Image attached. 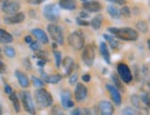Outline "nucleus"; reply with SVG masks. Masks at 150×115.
<instances>
[{
  "mask_svg": "<svg viewBox=\"0 0 150 115\" xmlns=\"http://www.w3.org/2000/svg\"><path fill=\"white\" fill-rule=\"evenodd\" d=\"M108 31L112 33L113 37L118 38L120 40L126 41V42H134L138 39V32L135 30L125 27V28H115L110 27Z\"/></svg>",
  "mask_w": 150,
  "mask_h": 115,
  "instance_id": "nucleus-1",
  "label": "nucleus"
},
{
  "mask_svg": "<svg viewBox=\"0 0 150 115\" xmlns=\"http://www.w3.org/2000/svg\"><path fill=\"white\" fill-rule=\"evenodd\" d=\"M35 99L40 108H49L54 102L53 96L43 87L38 88L35 91Z\"/></svg>",
  "mask_w": 150,
  "mask_h": 115,
  "instance_id": "nucleus-2",
  "label": "nucleus"
},
{
  "mask_svg": "<svg viewBox=\"0 0 150 115\" xmlns=\"http://www.w3.org/2000/svg\"><path fill=\"white\" fill-rule=\"evenodd\" d=\"M68 44L73 49L79 51L85 46V35L81 30H75L68 36Z\"/></svg>",
  "mask_w": 150,
  "mask_h": 115,
  "instance_id": "nucleus-3",
  "label": "nucleus"
},
{
  "mask_svg": "<svg viewBox=\"0 0 150 115\" xmlns=\"http://www.w3.org/2000/svg\"><path fill=\"white\" fill-rule=\"evenodd\" d=\"M42 14L48 21L57 22L60 18V9L54 4H48L43 8Z\"/></svg>",
  "mask_w": 150,
  "mask_h": 115,
  "instance_id": "nucleus-4",
  "label": "nucleus"
},
{
  "mask_svg": "<svg viewBox=\"0 0 150 115\" xmlns=\"http://www.w3.org/2000/svg\"><path fill=\"white\" fill-rule=\"evenodd\" d=\"M47 30L49 35L51 36L54 42L57 45H63L64 44V32L63 29L56 24H49L47 26Z\"/></svg>",
  "mask_w": 150,
  "mask_h": 115,
  "instance_id": "nucleus-5",
  "label": "nucleus"
},
{
  "mask_svg": "<svg viewBox=\"0 0 150 115\" xmlns=\"http://www.w3.org/2000/svg\"><path fill=\"white\" fill-rule=\"evenodd\" d=\"M117 72H118L119 78L122 82L125 84H129L133 81V74L131 72V69L125 63H119L117 66Z\"/></svg>",
  "mask_w": 150,
  "mask_h": 115,
  "instance_id": "nucleus-6",
  "label": "nucleus"
},
{
  "mask_svg": "<svg viewBox=\"0 0 150 115\" xmlns=\"http://www.w3.org/2000/svg\"><path fill=\"white\" fill-rule=\"evenodd\" d=\"M82 61L85 63V66L90 67L93 66L95 61V49L91 44H87L84 46L82 52Z\"/></svg>",
  "mask_w": 150,
  "mask_h": 115,
  "instance_id": "nucleus-7",
  "label": "nucleus"
},
{
  "mask_svg": "<svg viewBox=\"0 0 150 115\" xmlns=\"http://www.w3.org/2000/svg\"><path fill=\"white\" fill-rule=\"evenodd\" d=\"M21 9V4L17 1H12V0H6L3 2L1 5V10L6 15H14L18 13Z\"/></svg>",
  "mask_w": 150,
  "mask_h": 115,
  "instance_id": "nucleus-8",
  "label": "nucleus"
},
{
  "mask_svg": "<svg viewBox=\"0 0 150 115\" xmlns=\"http://www.w3.org/2000/svg\"><path fill=\"white\" fill-rule=\"evenodd\" d=\"M21 99H22V103H23L25 111H28L30 114L34 115L36 113V111H35V106L33 103V100H32L30 93L28 91L21 92Z\"/></svg>",
  "mask_w": 150,
  "mask_h": 115,
  "instance_id": "nucleus-9",
  "label": "nucleus"
},
{
  "mask_svg": "<svg viewBox=\"0 0 150 115\" xmlns=\"http://www.w3.org/2000/svg\"><path fill=\"white\" fill-rule=\"evenodd\" d=\"M74 96L76 101L81 102L83 101L85 99L87 98L88 96V88L82 83H77L76 88H75V92H74Z\"/></svg>",
  "mask_w": 150,
  "mask_h": 115,
  "instance_id": "nucleus-10",
  "label": "nucleus"
},
{
  "mask_svg": "<svg viewBox=\"0 0 150 115\" xmlns=\"http://www.w3.org/2000/svg\"><path fill=\"white\" fill-rule=\"evenodd\" d=\"M62 66L64 69V76L71 75L75 67L74 59L70 56H66L62 61Z\"/></svg>",
  "mask_w": 150,
  "mask_h": 115,
  "instance_id": "nucleus-11",
  "label": "nucleus"
},
{
  "mask_svg": "<svg viewBox=\"0 0 150 115\" xmlns=\"http://www.w3.org/2000/svg\"><path fill=\"white\" fill-rule=\"evenodd\" d=\"M106 88L108 89V91L110 95V98H112L115 105L120 106L122 104V96L120 94L119 89H117L113 85H110V84H107Z\"/></svg>",
  "mask_w": 150,
  "mask_h": 115,
  "instance_id": "nucleus-12",
  "label": "nucleus"
},
{
  "mask_svg": "<svg viewBox=\"0 0 150 115\" xmlns=\"http://www.w3.org/2000/svg\"><path fill=\"white\" fill-rule=\"evenodd\" d=\"M99 111L100 115H113L114 107L108 100H101L99 104Z\"/></svg>",
  "mask_w": 150,
  "mask_h": 115,
  "instance_id": "nucleus-13",
  "label": "nucleus"
},
{
  "mask_svg": "<svg viewBox=\"0 0 150 115\" xmlns=\"http://www.w3.org/2000/svg\"><path fill=\"white\" fill-rule=\"evenodd\" d=\"M82 7L87 12H94V13L100 12L102 8L101 4L96 0H88V1L83 3Z\"/></svg>",
  "mask_w": 150,
  "mask_h": 115,
  "instance_id": "nucleus-14",
  "label": "nucleus"
},
{
  "mask_svg": "<svg viewBox=\"0 0 150 115\" xmlns=\"http://www.w3.org/2000/svg\"><path fill=\"white\" fill-rule=\"evenodd\" d=\"M25 20V15L23 12H18L14 15H10L8 17H5L4 21L8 25H13V24H18L23 22Z\"/></svg>",
  "mask_w": 150,
  "mask_h": 115,
  "instance_id": "nucleus-15",
  "label": "nucleus"
},
{
  "mask_svg": "<svg viewBox=\"0 0 150 115\" xmlns=\"http://www.w3.org/2000/svg\"><path fill=\"white\" fill-rule=\"evenodd\" d=\"M61 101L64 109H70L74 107V101L71 99V92L69 90H64L61 95Z\"/></svg>",
  "mask_w": 150,
  "mask_h": 115,
  "instance_id": "nucleus-16",
  "label": "nucleus"
},
{
  "mask_svg": "<svg viewBox=\"0 0 150 115\" xmlns=\"http://www.w3.org/2000/svg\"><path fill=\"white\" fill-rule=\"evenodd\" d=\"M15 75L19 83V85H21L23 88L30 87V79L28 78L27 75L25 73H23L22 71H21V70H16Z\"/></svg>",
  "mask_w": 150,
  "mask_h": 115,
  "instance_id": "nucleus-17",
  "label": "nucleus"
},
{
  "mask_svg": "<svg viewBox=\"0 0 150 115\" xmlns=\"http://www.w3.org/2000/svg\"><path fill=\"white\" fill-rule=\"evenodd\" d=\"M31 33L35 36V38L40 42L43 44H47L49 42V38L47 34L45 33L42 29H33L31 30Z\"/></svg>",
  "mask_w": 150,
  "mask_h": 115,
  "instance_id": "nucleus-18",
  "label": "nucleus"
},
{
  "mask_svg": "<svg viewBox=\"0 0 150 115\" xmlns=\"http://www.w3.org/2000/svg\"><path fill=\"white\" fill-rule=\"evenodd\" d=\"M100 53L101 56L103 57V59L105 60V62L108 63V65H110V54L106 42H101L100 43Z\"/></svg>",
  "mask_w": 150,
  "mask_h": 115,
  "instance_id": "nucleus-19",
  "label": "nucleus"
},
{
  "mask_svg": "<svg viewBox=\"0 0 150 115\" xmlns=\"http://www.w3.org/2000/svg\"><path fill=\"white\" fill-rule=\"evenodd\" d=\"M60 8L66 10H75L76 8V0H59Z\"/></svg>",
  "mask_w": 150,
  "mask_h": 115,
  "instance_id": "nucleus-20",
  "label": "nucleus"
},
{
  "mask_svg": "<svg viewBox=\"0 0 150 115\" xmlns=\"http://www.w3.org/2000/svg\"><path fill=\"white\" fill-rule=\"evenodd\" d=\"M131 101H132V104L134 105V108H136L137 110L139 111H146V107L144 105V103H143V101L141 100V98L140 96L138 95H133L131 97Z\"/></svg>",
  "mask_w": 150,
  "mask_h": 115,
  "instance_id": "nucleus-21",
  "label": "nucleus"
},
{
  "mask_svg": "<svg viewBox=\"0 0 150 115\" xmlns=\"http://www.w3.org/2000/svg\"><path fill=\"white\" fill-rule=\"evenodd\" d=\"M12 41H13L12 35L9 32H8L6 30L0 29V43L8 44V43L12 42Z\"/></svg>",
  "mask_w": 150,
  "mask_h": 115,
  "instance_id": "nucleus-22",
  "label": "nucleus"
},
{
  "mask_svg": "<svg viewBox=\"0 0 150 115\" xmlns=\"http://www.w3.org/2000/svg\"><path fill=\"white\" fill-rule=\"evenodd\" d=\"M102 22H103V16L101 14H98L96 15L92 20L90 21V26L92 27L94 30H100L101 25H102Z\"/></svg>",
  "mask_w": 150,
  "mask_h": 115,
  "instance_id": "nucleus-23",
  "label": "nucleus"
},
{
  "mask_svg": "<svg viewBox=\"0 0 150 115\" xmlns=\"http://www.w3.org/2000/svg\"><path fill=\"white\" fill-rule=\"evenodd\" d=\"M107 12L108 14L112 17V18H116V20H118V18H121V12H120V9L118 8H116L115 6H112V5H110L108 6L107 8Z\"/></svg>",
  "mask_w": 150,
  "mask_h": 115,
  "instance_id": "nucleus-24",
  "label": "nucleus"
},
{
  "mask_svg": "<svg viewBox=\"0 0 150 115\" xmlns=\"http://www.w3.org/2000/svg\"><path fill=\"white\" fill-rule=\"evenodd\" d=\"M63 78V76L60 74H54V75H47L46 78L44 80L47 83H50V84H57L59 83Z\"/></svg>",
  "mask_w": 150,
  "mask_h": 115,
  "instance_id": "nucleus-25",
  "label": "nucleus"
},
{
  "mask_svg": "<svg viewBox=\"0 0 150 115\" xmlns=\"http://www.w3.org/2000/svg\"><path fill=\"white\" fill-rule=\"evenodd\" d=\"M9 99L12 102L13 107H14V109H15V111L19 112V111H21V105H19V100H18L17 94L15 92H12L9 95Z\"/></svg>",
  "mask_w": 150,
  "mask_h": 115,
  "instance_id": "nucleus-26",
  "label": "nucleus"
},
{
  "mask_svg": "<svg viewBox=\"0 0 150 115\" xmlns=\"http://www.w3.org/2000/svg\"><path fill=\"white\" fill-rule=\"evenodd\" d=\"M103 38L105 39L106 41H108L109 44H110V46L112 47L113 50H117L119 47V42H117L115 39H114V37L112 35H108V34H103Z\"/></svg>",
  "mask_w": 150,
  "mask_h": 115,
  "instance_id": "nucleus-27",
  "label": "nucleus"
},
{
  "mask_svg": "<svg viewBox=\"0 0 150 115\" xmlns=\"http://www.w3.org/2000/svg\"><path fill=\"white\" fill-rule=\"evenodd\" d=\"M112 80L114 83V87L117 89H119V90H121V91H125V87H123V85H122V81L118 76V75L112 74Z\"/></svg>",
  "mask_w": 150,
  "mask_h": 115,
  "instance_id": "nucleus-28",
  "label": "nucleus"
},
{
  "mask_svg": "<svg viewBox=\"0 0 150 115\" xmlns=\"http://www.w3.org/2000/svg\"><path fill=\"white\" fill-rule=\"evenodd\" d=\"M53 53H54V60H55V66L57 68H60L61 65H62V54L61 52L57 50H53Z\"/></svg>",
  "mask_w": 150,
  "mask_h": 115,
  "instance_id": "nucleus-29",
  "label": "nucleus"
},
{
  "mask_svg": "<svg viewBox=\"0 0 150 115\" xmlns=\"http://www.w3.org/2000/svg\"><path fill=\"white\" fill-rule=\"evenodd\" d=\"M35 58H38L39 60H43L45 62H48L49 59H48V55H47V53L44 52L42 50H39L37 52H35Z\"/></svg>",
  "mask_w": 150,
  "mask_h": 115,
  "instance_id": "nucleus-30",
  "label": "nucleus"
},
{
  "mask_svg": "<svg viewBox=\"0 0 150 115\" xmlns=\"http://www.w3.org/2000/svg\"><path fill=\"white\" fill-rule=\"evenodd\" d=\"M136 28H137L138 30H140L141 32L143 33H146L147 32L148 30V26H147V23L145 20H140L136 23Z\"/></svg>",
  "mask_w": 150,
  "mask_h": 115,
  "instance_id": "nucleus-31",
  "label": "nucleus"
},
{
  "mask_svg": "<svg viewBox=\"0 0 150 115\" xmlns=\"http://www.w3.org/2000/svg\"><path fill=\"white\" fill-rule=\"evenodd\" d=\"M4 53L6 56L9 57V58H13V57H15V55H16L15 49L11 46H6L4 48Z\"/></svg>",
  "mask_w": 150,
  "mask_h": 115,
  "instance_id": "nucleus-32",
  "label": "nucleus"
},
{
  "mask_svg": "<svg viewBox=\"0 0 150 115\" xmlns=\"http://www.w3.org/2000/svg\"><path fill=\"white\" fill-rule=\"evenodd\" d=\"M141 100L143 101V103H144V105L147 108V109H150V96L148 93H143L141 96Z\"/></svg>",
  "mask_w": 150,
  "mask_h": 115,
  "instance_id": "nucleus-33",
  "label": "nucleus"
},
{
  "mask_svg": "<svg viewBox=\"0 0 150 115\" xmlns=\"http://www.w3.org/2000/svg\"><path fill=\"white\" fill-rule=\"evenodd\" d=\"M31 79H32V82H33V85L35 87L40 88V87H42L44 86V81L42 78H37V76L32 75Z\"/></svg>",
  "mask_w": 150,
  "mask_h": 115,
  "instance_id": "nucleus-34",
  "label": "nucleus"
},
{
  "mask_svg": "<svg viewBox=\"0 0 150 115\" xmlns=\"http://www.w3.org/2000/svg\"><path fill=\"white\" fill-rule=\"evenodd\" d=\"M120 12H121V15L125 17V18L131 17V14H132L131 10H130L129 7H127V6H123V7L122 8V9L120 10Z\"/></svg>",
  "mask_w": 150,
  "mask_h": 115,
  "instance_id": "nucleus-35",
  "label": "nucleus"
},
{
  "mask_svg": "<svg viewBox=\"0 0 150 115\" xmlns=\"http://www.w3.org/2000/svg\"><path fill=\"white\" fill-rule=\"evenodd\" d=\"M76 23L78 25V26H89L90 25V22L87 21L86 20H83V18H76Z\"/></svg>",
  "mask_w": 150,
  "mask_h": 115,
  "instance_id": "nucleus-36",
  "label": "nucleus"
},
{
  "mask_svg": "<svg viewBox=\"0 0 150 115\" xmlns=\"http://www.w3.org/2000/svg\"><path fill=\"white\" fill-rule=\"evenodd\" d=\"M122 115H135V113L132 108L126 107L122 111Z\"/></svg>",
  "mask_w": 150,
  "mask_h": 115,
  "instance_id": "nucleus-37",
  "label": "nucleus"
},
{
  "mask_svg": "<svg viewBox=\"0 0 150 115\" xmlns=\"http://www.w3.org/2000/svg\"><path fill=\"white\" fill-rule=\"evenodd\" d=\"M77 79H78V75L76 74H72L70 76H69V84L70 85H75L76 84L77 82Z\"/></svg>",
  "mask_w": 150,
  "mask_h": 115,
  "instance_id": "nucleus-38",
  "label": "nucleus"
},
{
  "mask_svg": "<svg viewBox=\"0 0 150 115\" xmlns=\"http://www.w3.org/2000/svg\"><path fill=\"white\" fill-rule=\"evenodd\" d=\"M30 48L32 51H34V52H37V51L40 50V44H39V42H32L30 44Z\"/></svg>",
  "mask_w": 150,
  "mask_h": 115,
  "instance_id": "nucleus-39",
  "label": "nucleus"
},
{
  "mask_svg": "<svg viewBox=\"0 0 150 115\" xmlns=\"http://www.w3.org/2000/svg\"><path fill=\"white\" fill-rule=\"evenodd\" d=\"M106 1L113 3V4L120 5V6H123V5L126 4V0H106Z\"/></svg>",
  "mask_w": 150,
  "mask_h": 115,
  "instance_id": "nucleus-40",
  "label": "nucleus"
},
{
  "mask_svg": "<svg viewBox=\"0 0 150 115\" xmlns=\"http://www.w3.org/2000/svg\"><path fill=\"white\" fill-rule=\"evenodd\" d=\"M79 18H83V20H86V18H89V13H88L87 11H81L79 13Z\"/></svg>",
  "mask_w": 150,
  "mask_h": 115,
  "instance_id": "nucleus-41",
  "label": "nucleus"
},
{
  "mask_svg": "<svg viewBox=\"0 0 150 115\" xmlns=\"http://www.w3.org/2000/svg\"><path fill=\"white\" fill-rule=\"evenodd\" d=\"M44 1H46V0H28V2L31 5H40Z\"/></svg>",
  "mask_w": 150,
  "mask_h": 115,
  "instance_id": "nucleus-42",
  "label": "nucleus"
},
{
  "mask_svg": "<svg viewBox=\"0 0 150 115\" xmlns=\"http://www.w3.org/2000/svg\"><path fill=\"white\" fill-rule=\"evenodd\" d=\"M6 70V65L5 63L0 60V74H4Z\"/></svg>",
  "mask_w": 150,
  "mask_h": 115,
  "instance_id": "nucleus-43",
  "label": "nucleus"
},
{
  "mask_svg": "<svg viewBox=\"0 0 150 115\" xmlns=\"http://www.w3.org/2000/svg\"><path fill=\"white\" fill-rule=\"evenodd\" d=\"M4 89H5V92L6 93V94H8V95H10L13 91H12V88H11V87L9 86V85H8V84H6L5 85V87H4Z\"/></svg>",
  "mask_w": 150,
  "mask_h": 115,
  "instance_id": "nucleus-44",
  "label": "nucleus"
},
{
  "mask_svg": "<svg viewBox=\"0 0 150 115\" xmlns=\"http://www.w3.org/2000/svg\"><path fill=\"white\" fill-rule=\"evenodd\" d=\"M81 115H93V114L89 109L86 108V109H84V110H81Z\"/></svg>",
  "mask_w": 150,
  "mask_h": 115,
  "instance_id": "nucleus-45",
  "label": "nucleus"
},
{
  "mask_svg": "<svg viewBox=\"0 0 150 115\" xmlns=\"http://www.w3.org/2000/svg\"><path fill=\"white\" fill-rule=\"evenodd\" d=\"M90 79H91V76H90V75H88V74H86V75H82V80H83L84 82H89Z\"/></svg>",
  "mask_w": 150,
  "mask_h": 115,
  "instance_id": "nucleus-46",
  "label": "nucleus"
},
{
  "mask_svg": "<svg viewBox=\"0 0 150 115\" xmlns=\"http://www.w3.org/2000/svg\"><path fill=\"white\" fill-rule=\"evenodd\" d=\"M71 115H81V110L79 108L75 109V110H73L72 112H71Z\"/></svg>",
  "mask_w": 150,
  "mask_h": 115,
  "instance_id": "nucleus-47",
  "label": "nucleus"
},
{
  "mask_svg": "<svg viewBox=\"0 0 150 115\" xmlns=\"http://www.w3.org/2000/svg\"><path fill=\"white\" fill-rule=\"evenodd\" d=\"M45 63H46V62L43 61V60H38V62H37V66H38L39 67H41V68H43L44 66H45Z\"/></svg>",
  "mask_w": 150,
  "mask_h": 115,
  "instance_id": "nucleus-48",
  "label": "nucleus"
},
{
  "mask_svg": "<svg viewBox=\"0 0 150 115\" xmlns=\"http://www.w3.org/2000/svg\"><path fill=\"white\" fill-rule=\"evenodd\" d=\"M24 66L27 68V69H30L31 66H30V63L29 59H25L24 60Z\"/></svg>",
  "mask_w": 150,
  "mask_h": 115,
  "instance_id": "nucleus-49",
  "label": "nucleus"
},
{
  "mask_svg": "<svg viewBox=\"0 0 150 115\" xmlns=\"http://www.w3.org/2000/svg\"><path fill=\"white\" fill-rule=\"evenodd\" d=\"M24 40H25V42H26V43H28V44H30L32 42H33V41H32L31 36H26Z\"/></svg>",
  "mask_w": 150,
  "mask_h": 115,
  "instance_id": "nucleus-50",
  "label": "nucleus"
},
{
  "mask_svg": "<svg viewBox=\"0 0 150 115\" xmlns=\"http://www.w3.org/2000/svg\"><path fill=\"white\" fill-rule=\"evenodd\" d=\"M55 115H66V114H64L62 111H58V109H57V112H56V114Z\"/></svg>",
  "mask_w": 150,
  "mask_h": 115,
  "instance_id": "nucleus-51",
  "label": "nucleus"
},
{
  "mask_svg": "<svg viewBox=\"0 0 150 115\" xmlns=\"http://www.w3.org/2000/svg\"><path fill=\"white\" fill-rule=\"evenodd\" d=\"M146 42H147V46H148V48H149V50H150V39H148Z\"/></svg>",
  "mask_w": 150,
  "mask_h": 115,
  "instance_id": "nucleus-52",
  "label": "nucleus"
},
{
  "mask_svg": "<svg viewBox=\"0 0 150 115\" xmlns=\"http://www.w3.org/2000/svg\"><path fill=\"white\" fill-rule=\"evenodd\" d=\"M0 115H2V106L0 104Z\"/></svg>",
  "mask_w": 150,
  "mask_h": 115,
  "instance_id": "nucleus-53",
  "label": "nucleus"
},
{
  "mask_svg": "<svg viewBox=\"0 0 150 115\" xmlns=\"http://www.w3.org/2000/svg\"><path fill=\"white\" fill-rule=\"evenodd\" d=\"M80 1H82L83 3H85V2H87V1H88V0H80Z\"/></svg>",
  "mask_w": 150,
  "mask_h": 115,
  "instance_id": "nucleus-54",
  "label": "nucleus"
},
{
  "mask_svg": "<svg viewBox=\"0 0 150 115\" xmlns=\"http://www.w3.org/2000/svg\"><path fill=\"white\" fill-rule=\"evenodd\" d=\"M5 1H6V0H0V2H2V3L5 2Z\"/></svg>",
  "mask_w": 150,
  "mask_h": 115,
  "instance_id": "nucleus-55",
  "label": "nucleus"
},
{
  "mask_svg": "<svg viewBox=\"0 0 150 115\" xmlns=\"http://www.w3.org/2000/svg\"><path fill=\"white\" fill-rule=\"evenodd\" d=\"M1 53H2V50H1V48H0V55H1Z\"/></svg>",
  "mask_w": 150,
  "mask_h": 115,
  "instance_id": "nucleus-56",
  "label": "nucleus"
},
{
  "mask_svg": "<svg viewBox=\"0 0 150 115\" xmlns=\"http://www.w3.org/2000/svg\"><path fill=\"white\" fill-rule=\"evenodd\" d=\"M149 5H150V1H149Z\"/></svg>",
  "mask_w": 150,
  "mask_h": 115,
  "instance_id": "nucleus-57",
  "label": "nucleus"
}]
</instances>
